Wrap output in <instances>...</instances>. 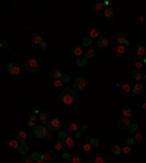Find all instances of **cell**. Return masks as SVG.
I'll use <instances>...</instances> for the list:
<instances>
[{
  "label": "cell",
  "mask_w": 146,
  "mask_h": 163,
  "mask_svg": "<svg viewBox=\"0 0 146 163\" xmlns=\"http://www.w3.org/2000/svg\"><path fill=\"white\" fill-rule=\"evenodd\" d=\"M45 127L48 131H53V133H58L61 130V122L57 120V118H50L45 124Z\"/></svg>",
  "instance_id": "cell-3"
},
{
  "label": "cell",
  "mask_w": 146,
  "mask_h": 163,
  "mask_svg": "<svg viewBox=\"0 0 146 163\" xmlns=\"http://www.w3.org/2000/svg\"><path fill=\"white\" fill-rule=\"evenodd\" d=\"M38 120L41 121V124H42V125H45V124H47V121L50 120V114H48L47 111H42V112H39Z\"/></svg>",
  "instance_id": "cell-18"
},
{
  "label": "cell",
  "mask_w": 146,
  "mask_h": 163,
  "mask_svg": "<svg viewBox=\"0 0 146 163\" xmlns=\"http://www.w3.org/2000/svg\"><path fill=\"white\" fill-rule=\"evenodd\" d=\"M57 135H58V140H66L67 138V131H64V130H60L58 133H57Z\"/></svg>",
  "instance_id": "cell-40"
},
{
  "label": "cell",
  "mask_w": 146,
  "mask_h": 163,
  "mask_svg": "<svg viewBox=\"0 0 146 163\" xmlns=\"http://www.w3.org/2000/svg\"><path fill=\"white\" fill-rule=\"evenodd\" d=\"M133 138H134V141H143V140H145V134L137 131V133L134 134V137H133Z\"/></svg>",
  "instance_id": "cell-41"
},
{
  "label": "cell",
  "mask_w": 146,
  "mask_h": 163,
  "mask_svg": "<svg viewBox=\"0 0 146 163\" xmlns=\"http://www.w3.org/2000/svg\"><path fill=\"white\" fill-rule=\"evenodd\" d=\"M115 41L118 42V45H124V47L128 45V41L124 34H117V35H115Z\"/></svg>",
  "instance_id": "cell-16"
},
{
  "label": "cell",
  "mask_w": 146,
  "mask_h": 163,
  "mask_svg": "<svg viewBox=\"0 0 146 163\" xmlns=\"http://www.w3.org/2000/svg\"><path fill=\"white\" fill-rule=\"evenodd\" d=\"M50 76L54 79V80H57V79H61V76H63V73L60 72L58 69H53L51 72H50Z\"/></svg>",
  "instance_id": "cell-36"
},
{
  "label": "cell",
  "mask_w": 146,
  "mask_h": 163,
  "mask_svg": "<svg viewBox=\"0 0 146 163\" xmlns=\"http://www.w3.org/2000/svg\"><path fill=\"white\" fill-rule=\"evenodd\" d=\"M143 80L146 82V73H143Z\"/></svg>",
  "instance_id": "cell-61"
},
{
  "label": "cell",
  "mask_w": 146,
  "mask_h": 163,
  "mask_svg": "<svg viewBox=\"0 0 146 163\" xmlns=\"http://www.w3.org/2000/svg\"><path fill=\"white\" fill-rule=\"evenodd\" d=\"M137 20H139V22H143L145 19H143V16H139V18H137Z\"/></svg>",
  "instance_id": "cell-57"
},
{
  "label": "cell",
  "mask_w": 146,
  "mask_h": 163,
  "mask_svg": "<svg viewBox=\"0 0 146 163\" xmlns=\"http://www.w3.org/2000/svg\"><path fill=\"white\" fill-rule=\"evenodd\" d=\"M41 159H42L45 163H48V162H51V160L54 159V154H53V153H50V151H45V153H42V154H41Z\"/></svg>",
  "instance_id": "cell-27"
},
{
  "label": "cell",
  "mask_w": 146,
  "mask_h": 163,
  "mask_svg": "<svg viewBox=\"0 0 146 163\" xmlns=\"http://www.w3.org/2000/svg\"><path fill=\"white\" fill-rule=\"evenodd\" d=\"M38 47H39V50H42V51H47V50H48V44H47L45 41H42Z\"/></svg>",
  "instance_id": "cell-46"
},
{
  "label": "cell",
  "mask_w": 146,
  "mask_h": 163,
  "mask_svg": "<svg viewBox=\"0 0 146 163\" xmlns=\"http://www.w3.org/2000/svg\"><path fill=\"white\" fill-rule=\"evenodd\" d=\"M18 151L22 154V156H25V154H28V151H29V149H28V144L26 143H20L18 147Z\"/></svg>",
  "instance_id": "cell-28"
},
{
  "label": "cell",
  "mask_w": 146,
  "mask_h": 163,
  "mask_svg": "<svg viewBox=\"0 0 146 163\" xmlns=\"http://www.w3.org/2000/svg\"><path fill=\"white\" fill-rule=\"evenodd\" d=\"M95 163H107V154L105 153H98L95 156Z\"/></svg>",
  "instance_id": "cell-24"
},
{
  "label": "cell",
  "mask_w": 146,
  "mask_h": 163,
  "mask_svg": "<svg viewBox=\"0 0 146 163\" xmlns=\"http://www.w3.org/2000/svg\"><path fill=\"white\" fill-rule=\"evenodd\" d=\"M31 157H32V160H34V162H36V160H39V159H41V154H39L38 151H35V153H32V154H31Z\"/></svg>",
  "instance_id": "cell-47"
},
{
  "label": "cell",
  "mask_w": 146,
  "mask_h": 163,
  "mask_svg": "<svg viewBox=\"0 0 146 163\" xmlns=\"http://www.w3.org/2000/svg\"><path fill=\"white\" fill-rule=\"evenodd\" d=\"M120 91H121V93H123L124 96H128V95L131 93V86H130L128 83H121V85H120Z\"/></svg>",
  "instance_id": "cell-20"
},
{
  "label": "cell",
  "mask_w": 146,
  "mask_h": 163,
  "mask_svg": "<svg viewBox=\"0 0 146 163\" xmlns=\"http://www.w3.org/2000/svg\"><path fill=\"white\" fill-rule=\"evenodd\" d=\"M92 42H93V39H92L91 36H83V39H82V47H85V48H88V47H92Z\"/></svg>",
  "instance_id": "cell-31"
},
{
  "label": "cell",
  "mask_w": 146,
  "mask_h": 163,
  "mask_svg": "<svg viewBox=\"0 0 146 163\" xmlns=\"http://www.w3.org/2000/svg\"><path fill=\"white\" fill-rule=\"evenodd\" d=\"M104 6H105V7H111V0H107V1H104Z\"/></svg>",
  "instance_id": "cell-56"
},
{
  "label": "cell",
  "mask_w": 146,
  "mask_h": 163,
  "mask_svg": "<svg viewBox=\"0 0 146 163\" xmlns=\"http://www.w3.org/2000/svg\"><path fill=\"white\" fill-rule=\"evenodd\" d=\"M28 118H29V120H28V121H34V122H35L36 120H38V115H36V114H34V112H31V114H29V117H28Z\"/></svg>",
  "instance_id": "cell-49"
},
{
  "label": "cell",
  "mask_w": 146,
  "mask_h": 163,
  "mask_svg": "<svg viewBox=\"0 0 146 163\" xmlns=\"http://www.w3.org/2000/svg\"><path fill=\"white\" fill-rule=\"evenodd\" d=\"M83 55H85V58H92V57L95 55V50H93V47H88V48H85Z\"/></svg>",
  "instance_id": "cell-34"
},
{
  "label": "cell",
  "mask_w": 146,
  "mask_h": 163,
  "mask_svg": "<svg viewBox=\"0 0 146 163\" xmlns=\"http://www.w3.org/2000/svg\"><path fill=\"white\" fill-rule=\"evenodd\" d=\"M61 82H63V83H69V82H70V76H69V74H63V76H61Z\"/></svg>",
  "instance_id": "cell-48"
},
{
  "label": "cell",
  "mask_w": 146,
  "mask_h": 163,
  "mask_svg": "<svg viewBox=\"0 0 146 163\" xmlns=\"http://www.w3.org/2000/svg\"><path fill=\"white\" fill-rule=\"evenodd\" d=\"M16 138L19 140V143H26V140H28V133L23 131V130H20V131H18Z\"/></svg>",
  "instance_id": "cell-21"
},
{
  "label": "cell",
  "mask_w": 146,
  "mask_h": 163,
  "mask_svg": "<svg viewBox=\"0 0 146 163\" xmlns=\"http://www.w3.org/2000/svg\"><path fill=\"white\" fill-rule=\"evenodd\" d=\"M72 154H70V153H69V151H64V153H63V160H64V162H70V160H72Z\"/></svg>",
  "instance_id": "cell-44"
},
{
  "label": "cell",
  "mask_w": 146,
  "mask_h": 163,
  "mask_svg": "<svg viewBox=\"0 0 146 163\" xmlns=\"http://www.w3.org/2000/svg\"><path fill=\"white\" fill-rule=\"evenodd\" d=\"M92 149H93V147H92L89 143H86V141H85V144H83V147H82V151H83L86 156H89V154L92 153Z\"/></svg>",
  "instance_id": "cell-38"
},
{
  "label": "cell",
  "mask_w": 146,
  "mask_h": 163,
  "mask_svg": "<svg viewBox=\"0 0 146 163\" xmlns=\"http://www.w3.org/2000/svg\"><path fill=\"white\" fill-rule=\"evenodd\" d=\"M143 109H146V98H145V102H143Z\"/></svg>",
  "instance_id": "cell-59"
},
{
  "label": "cell",
  "mask_w": 146,
  "mask_h": 163,
  "mask_svg": "<svg viewBox=\"0 0 146 163\" xmlns=\"http://www.w3.org/2000/svg\"><path fill=\"white\" fill-rule=\"evenodd\" d=\"M86 61H88V58H85V55L76 58V64H77L79 67H85V66H86Z\"/></svg>",
  "instance_id": "cell-37"
},
{
  "label": "cell",
  "mask_w": 146,
  "mask_h": 163,
  "mask_svg": "<svg viewBox=\"0 0 146 163\" xmlns=\"http://www.w3.org/2000/svg\"><path fill=\"white\" fill-rule=\"evenodd\" d=\"M86 85H88V82H86L85 77H77V79L73 82V91L74 92H83L85 91V88H86Z\"/></svg>",
  "instance_id": "cell-4"
},
{
  "label": "cell",
  "mask_w": 146,
  "mask_h": 163,
  "mask_svg": "<svg viewBox=\"0 0 146 163\" xmlns=\"http://www.w3.org/2000/svg\"><path fill=\"white\" fill-rule=\"evenodd\" d=\"M110 151H111L112 154H120V153H121V147L117 144V143H112V144L110 146Z\"/></svg>",
  "instance_id": "cell-29"
},
{
  "label": "cell",
  "mask_w": 146,
  "mask_h": 163,
  "mask_svg": "<svg viewBox=\"0 0 146 163\" xmlns=\"http://www.w3.org/2000/svg\"><path fill=\"white\" fill-rule=\"evenodd\" d=\"M7 72H9L10 76H20L25 72V67L22 64H18V63H12V64L7 66Z\"/></svg>",
  "instance_id": "cell-2"
},
{
  "label": "cell",
  "mask_w": 146,
  "mask_h": 163,
  "mask_svg": "<svg viewBox=\"0 0 146 163\" xmlns=\"http://www.w3.org/2000/svg\"><path fill=\"white\" fill-rule=\"evenodd\" d=\"M145 60H146V55H145Z\"/></svg>",
  "instance_id": "cell-62"
},
{
  "label": "cell",
  "mask_w": 146,
  "mask_h": 163,
  "mask_svg": "<svg viewBox=\"0 0 146 163\" xmlns=\"http://www.w3.org/2000/svg\"><path fill=\"white\" fill-rule=\"evenodd\" d=\"M42 41H44V39H42V35H41V34L35 32V34L32 35V42H34L35 45H39V44H41Z\"/></svg>",
  "instance_id": "cell-35"
},
{
  "label": "cell",
  "mask_w": 146,
  "mask_h": 163,
  "mask_svg": "<svg viewBox=\"0 0 146 163\" xmlns=\"http://www.w3.org/2000/svg\"><path fill=\"white\" fill-rule=\"evenodd\" d=\"M134 53L137 54V57H145L146 55V48L143 44H136L134 47Z\"/></svg>",
  "instance_id": "cell-14"
},
{
  "label": "cell",
  "mask_w": 146,
  "mask_h": 163,
  "mask_svg": "<svg viewBox=\"0 0 146 163\" xmlns=\"http://www.w3.org/2000/svg\"><path fill=\"white\" fill-rule=\"evenodd\" d=\"M53 134H54L53 131H48V134H47V137H45V138H47V140H53Z\"/></svg>",
  "instance_id": "cell-52"
},
{
  "label": "cell",
  "mask_w": 146,
  "mask_h": 163,
  "mask_svg": "<svg viewBox=\"0 0 146 163\" xmlns=\"http://www.w3.org/2000/svg\"><path fill=\"white\" fill-rule=\"evenodd\" d=\"M85 163H95V162H93V160H86Z\"/></svg>",
  "instance_id": "cell-60"
},
{
  "label": "cell",
  "mask_w": 146,
  "mask_h": 163,
  "mask_svg": "<svg viewBox=\"0 0 146 163\" xmlns=\"http://www.w3.org/2000/svg\"><path fill=\"white\" fill-rule=\"evenodd\" d=\"M102 15H104V18L107 19V20H112L114 16H115V12H114L112 7H105L104 12H102Z\"/></svg>",
  "instance_id": "cell-11"
},
{
  "label": "cell",
  "mask_w": 146,
  "mask_h": 163,
  "mask_svg": "<svg viewBox=\"0 0 146 163\" xmlns=\"http://www.w3.org/2000/svg\"><path fill=\"white\" fill-rule=\"evenodd\" d=\"M82 135H83V134H82L80 131H76V133H74V138H80Z\"/></svg>",
  "instance_id": "cell-55"
},
{
  "label": "cell",
  "mask_w": 146,
  "mask_h": 163,
  "mask_svg": "<svg viewBox=\"0 0 146 163\" xmlns=\"http://www.w3.org/2000/svg\"><path fill=\"white\" fill-rule=\"evenodd\" d=\"M127 130L130 134H136V133H137V125H136V124H130L127 127Z\"/></svg>",
  "instance_id": "cell-42"
},
{
  "label": "cell",
  "mask_w": 146,
  "mask_h": 163,
  "mask_svg": "<svg viewBox=\"0 0 146 163\" xmlns=\"http://www.w3.org/2000/svg\"><path fill=\"white\" fill-rule=\"evenodd\" d=\"M96 45L101 48V50H104V48H107L110 45V41H108V38L107 36H104V35H101L99 38H98V41H96Z\"/></svg>",
  "instance_id": "cell-8"
},
{
  "label": "cell",
  "mask_w": 146,
  "mask_h": 163,
  "mask_svg": "<svg viewBox=\"0 0 146 163\" xmlns=\"http://www.w3.org/2000/svg\"><path fill=\"white\" fill-rule=\"evenodd\" d=\"M104 9H105V6H104V3H93L91 6V10L93 13H102L104 12Z\"/></svg>",
  "instance_id": "cell-12"
},
{
  "label": "cell",
  "mask_w": 146,
  "mask_h": 163,
  "mask_svg": "<svg viewBox=\"0 0 146 163\" xmlns=\"http://www.w3.org/2000/svg\"><path fill=\"white\" fill-rule=\"evenodd\" d=\"M88 36H91L92 39H98V38L101 36V29H99L98 26H93V28H91V29H89V34H88Z\"/></svg>",
  "instance_id": "cell-15"
},
{
  "label": "cell",
  "mask_w": 146,
  "mask_h": 163,
  "mask_svg": "<svg viewBox=\"0 0 146 163\" xmlns=\"http://www.w3.org/2000/svg\"><path fill=\"white\" fill-rule=\"evenodd\" d=\"M143 91H145V85H143L142 82H136V85H134L133 89H131V92H133L134 95H142Z\"/></svg>",
  "instance_id": "cell-10"
},
{
  "label": "cell",
  "mask_w": 146,
  "mask_h": 163,
  "mask_svg": "<svg viewBox=\"0 0 146 163\" xmlns=\"http://www.w3.org/2000/svg\"><path fill=\"white\" fill-rule=\"evenodd\" d=\"M85 141L89 143L92 147H98V146H99V140L95 138V137H91V135H86V137H85Z\"/></svg>",
  "instance_id": "cell-22"
},
{
  "label": "cell",
  "mask_w": 146,
  "mask_h": 163,
  "mask_svg": "<svg viewBox=\"0 0 146 163\" xmlns=\"http://www.w3.org/2000/svg\"><path fill=\"white\" fill-rule=\"evenodd\" d=\"M6 47V41L4 39H0V50H3Z\"/></svg>",
  "instance_id": "cell-53"
},
{
  "label": "cell",
  "mask_w": 146,
  "mask_h": 163,
  "mask_svg": "<svg viewBox=\"0 0 146 163\" xmlns=\"http://www.w3.org/2000/svg\"><path fill=\"white\" fill-rule=\"evenodd\" d=\"M126 50H127V47H124V45H118V47L115 48V51H114V55H115L117 58H123V57L126 55Z\"/></svg>",
  "instance_id": "cell-13"
},
{
  "label": "cell",
  "mask_w": 146,
  "mask_h": 163,
  "mask_svg": "<svg viewBox=\"0 0 146 163\" xmlns=\"http://www.w3.org/2000/svg\"><path fill=\"white\" fill-rule=\"evenodd\" d=\"M128 125H130V120H127V118H121V120L118 121V127H120V130H127Z\"/></svg>",
  "instance_id": "cell-30"
},
{
  "label": "cell",
  "mask_w": 146,
  "mask_h": 163,
  "mask_svg": "<svg viewBox=\"0 0 146 163\" xmlns=\"http://www.w3.org/2000/svg\"><path fill=\"white\" fill-rule=\"evenodd\" d=\"M28 127H29V128H35L36 124L34 122V121H28Z\"/></svg>",
  "instance_id": "cell-54"
},
{
  "label": "cell",
  "mask_w": 146,
  "mask_h": 163,
  "mask_svg": "<svg viewBox=\"0 0 146 163\" xmlns=\"http://www.w3.org/2000/svg\"><path fill=\"white\" fill-rule=\"evenodd\" d=\"M79 128H80V121L77 118H73L72 121L69 122V131L76 133V131H79Z\"/></svg>",
  "instance_id": "cell-9"
},
{
  "label": "cell",
  "mask_w": 146,
  "mask_h": 163,
  "mask_svg": "<svg viewBox=\"0 0 146 163\" xmlns=\"http://www.w3.org/2000/svg\"><path fill=\"white\" fill-rule=\"evenodd\" d=\"M145 63H146L145 57H137V58L134 60V67H136V70H140V69L143 67Z\"/></svg>",
  "instance_id": "cell-23"
},
{
  "label": "cell",
  "mask_w": 146,
  "mask_h": 163,
  "mask_svg": "<svg viewBox=\"0 0 146 163\" xmlns=\"http://www.w3.org/2000/svg\"><path fill=\"white\" fill-rule=\"evenodd\" d=\"M63 85H64V83L61 82V79H57V80L53 82V89L57 92H61L63 91Z\"/></svg>",
  "instance_id": "cell-25"
},
{
  "label": "cell",
  "mask_w": 146,
  "mask_h": 163,
  "mask_svg": "<svg viewBox=\"0 0 146 163\" xmlns=\"http://www.w3.org/2000/svg\"><path fill=\"white\" fill-rule=\"evenodd\" d=\"M70 162L72 163H85L83 162V159H82V156H73Z\"/></svg>",
  "instance_id": "cell-45"
},
{
  "label": "cell",
  "mask_w": 146,
  "mask_h": 163,
  "mask_svg": "<svg viewBox=\"0 0 146 163\" xmlns=\"http://www.w3.org/2000/svg\"><path fill=\"white\" fill-rule=\"evenodd\" d=\"M76 99H77V95H76V92L73 91L72 88H64L60 92V101L64 105H73L76 102Z\"/></svg>",
  "instance_id": "cell-1"
},
{
  "label": "cell",
  "mask_w": 146,
  "mask_h": 163,
  "mask_svg": "<svg viewBox=\"0 0 146 163\" xmlns=\"http://www.w3.org/2000/svg\"><path fill=\"white\" fill-rule=\"evenodd\" d=\"M83 47L82 45H73L72 47V54L74 55V57H82L83 55Z\"/></svg>",
  "instance_id": "cell-17"
},
{
  "label": "cell",
  "mask_w": 146,
  "mask_h": 163,
  "mask_svg": "<svg viewBox=\"0 0 146 163\" xmlns=\"http://www.w3.org/2000/svg\"><path fill=\"white\" fill-rule=\"evenodd\" d=\"M133 143H134V138H131V137H128V138H126V146H133Z\"/></svg>",
  "instance_id": "cell-50"
},
{
  "label": "cell",
  "mask_w": 146,
  "mask_h": 163,
  "mask_svg": "<svg viewBox=\"0 0 146 163\" xmlns=\"http://www.w3.org/2000/svg\"><path fill=\"white\" fill-rule=\"evenodd\" d=\"M47 134H48V130H47L45 125H42V124H39V125H36V127L34 128V135L38 137V138H45Z\"/></svg>",
  "instance_id": "cell-6"
},
{
  "label": "cell",
  "mask_w": 146,
  "mask_h": 163,
  "mask_svg": "<svg viewBox=\"0 0 146 163\" xmlns=\"http://www.w3.org/2000/svg\"><path fill=\"white\" fill-rule=\"evenodd\" d=\"M121 117H123V118L130 120V118L133 117V109L130 108V106H124V108L121 109Z\"/></svg>",
  "instance_id": "cell-19"
},
{
  "label": "cell",
  "mask_w": 146,
  "mask_h": 163,
  "mask_svg": "<svg viewBox=\"0 0 146 163\" xmlns=\"http://www.w3.org/2000/svg\"><path fill=\"white\" fill-rule=\"evenodd\" d=\"M131 77H133L136 82H142V80H143V73L140 72V70H133Z\"/></svg>",
  "instance_id": "cell-26"
},
{
  "label": "cell",
  "mask_w": 146,
  "mask_h": 163,
  "mask_svg": "<svg viewBox=\"0 0 146 163\" xmlns=\"http://www.w3.org/2000/svg\"><path fill=\"white\" fill-rule=\"evenodd\" d=\"M22 163H35V162L32 160V157H31V156L25 154V156H22Z\"/></svg>",
  "instance_id": "cell-43"
},
{
  "label": "cell",
  "mask_w": 146,
  "mask_h": 163,
  "mask_svg": "<svg viewBox=\"0 0 146 163\" xmlns=\"http://www.w3.org/2000/svg\"><path fill=\"white\" fill-rule=\"evenodd\" d=\"M25 69H26L28 72L35 73L36 70L39 69V63H38V60H36V58H28V60H26V66H25Z\"/></svg>",
  "instance_id": "cell-5"
},
{
  "label": "cell",
  "mask_w": 146,
  "mask_h": 163,
  "mask_svg": "<svg viewBox=\"0 0 146 163\" xmlns=\"http://www.w3.org/2000/svg\"><path fill=\"white\" fill-rule=\"evenodd\" d=\"M19 144H20V143H19L18 138H7V140L4 141L6 149H10V150H18Z\"/></svg>",
  "instance_id": "cell-7"
},
{
  "label": "cell",
  "mask_w": 146,
  "mask_h": 163,
  "mask_svg": "<svg viewBox=\"0 0 146 163\" xmlns=\"http://www.w3.org/2000/svg\"><path fill=\"white\" fill-rule=\"evenodd\" d=\"M35 163H45V162H44V160H42V159H39V160H36Z\"/></svg>",
  "instance_id": "cell-58"
},
{
  "label": "cell",
  "mask_w": 146,
  "mask_h": 163,
  "mask_svg": "<svg viewBox=\"0 0 146 163\" xmlns=\"http://www.w3.org/2000/svg\"><path fill=\"white\" fill-rule=\"evenodd\" d=\"M64 143H66V147H74V146L77 144V138H74V137H67V138L64 140Z\"/></svg>",
  "instance_id": "cell-32"
},
{
  "label": "cell",
  "mask_w": 146,
  "mask_h": 163,
  "mask_svg": "<svg viewBox=\"0 0 146 163\" xmlns=\"http://www.w3.org/2000/svg\"><path fill=\"white\" fill-rule=\"evenodd\" d=\"M54 147H55V150H57V151H64V149H66V143H64L63 140H57V141H55V144H54Z\"/></svg>",
  "instance_id": "cell-33"
},
{
  "label": "cell",
  "mask_w": 146,
  "mask_h": 163,
  "mask_svg": "<svg viewBox=\"0 0 146 163\" xmlns=\"http://www.w3.org/2000/svg\"><path fill=\"white\" fill-rule=\"evenodd\" d=\"M121 153H123L126 157H130V156H131V147H130V146H124V147L121 149Z\"/></svg>",
  "instance_id": "cell-39"
},
{
  "label": "cell",
  "mask_w": 146,
  "mask_h": 163,
  "mask_svg": "<svg viewBox=\"0 0 146 163\" xmlns=\"http://www.w3.org/2000/svg\"><path fill=\"white\" fill-rule=\"evenodd\" d=\"M79 131H80L82 134H83V133H86V131H88V125H86V124H83V125H80V128H79Z\"/></svg>",
  "instance_id": "cell-51"
}]
</instances>
